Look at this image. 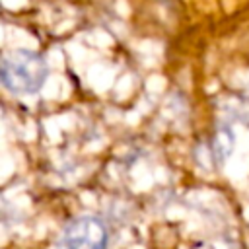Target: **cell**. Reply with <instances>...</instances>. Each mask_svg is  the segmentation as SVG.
<instances>
[{"label":"cell","instance_id":"cell-1","mask_svg":"<svg viewBox=\"0 0 249 249\" xmlns=\"http://www.w3.org/2000/svg\"><path fill=\"white\" fill-rule=\"evenodd\" d=\"M49 76L47 60L29 49H16L4 54L0 64V78L8 91L16 95L37 93Z\"/></svg>","mask_w":249,"mask_h":249},{"label":"cell","instance_id":"cell-2","mask_svg":"<svg viewBox=\"0 0 249 249\" xmlns=\"http://www.w3.org/2000/svg\"><path fill=\"white\" fill-rule=\"evenodd\" d=\"M64 243L68 249H105L107 228L99 218L93 216L76 218L66 228Z\"/></svg>","mask_w":249,"mask_h":249}]
</instances>
